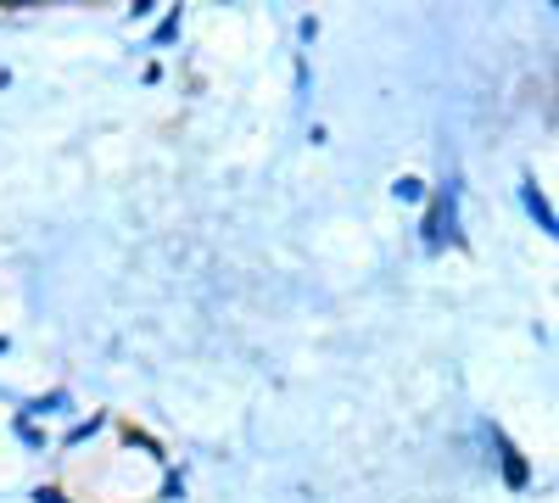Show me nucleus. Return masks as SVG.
<instances>
[{"mask_svg": "<svg viewBox=\"0 0 559 503\" xmlns=\"http://www.w3.org/2000/svg\"><path fill=\"white\" fill-rule=\"evenodd\" d=\"M521 202H526V213L537 218V230H543V236H554V230H559V218H554V207L543 202V191H537V179H526V185H521Z\"/></svg>", "mask_w": 559, "mask_h": 503, "instance_id": "nucleus-1", "label": "nucleus"}, {"mask_svg": "<svg viewBox=\"0 0 559 503\" xmlns=\"http://www.w3.org/2000/svg\"><path fill=\"white\" fill-rule=\"evenodd\" d=\"M442 236H453V191L437 196V207L426 218V247H442Z\"/></svg>", "mask_w": 559, "mask_h": 503, "instance_id": "nucleus-2", "label": "nucleus"}, {"mask_svg": "<svg viewBox=\"0 0 559 503\" xmlns=\"http://www.w3.org/2000/svg\"><path fill=\"white\" fill-rule=\"evenodd\" d=\"M498 447H503V481H509V487H515V492H521V487L532 481V465H526V459H521V453H515V447H509L503 436H498Z\"/></svg>", "mask_w": 559, "mask_h": 503, "instance_id": "nucleus-3", "label": "nucleus"}, {"mask_svg": "<svg viewBox=\"0 0 559 503\" xmlns=\"http://www.w3.org/2000/svg\"><path fill=\"white\" fill-rule=\"evenodd\" d=\"M392 196H397V202H426V185H419L414 173H403L397 185H392Z\"/></svg>", "mask_w": 559, "mask_h": 503, "instance_id": "nucleus-4", "label": "nucleus"}, {"mask_svg": "<svg viewBox=\"0 0 559 503\" xmlns=\"http://www.w3.org/2000/svg\"><path fill=\"white\" fill-rule=\"evenodd\" d=\"M96 431H102V420H90V426H73V431H68V447H73V442H90Z\"/></svg>", "mask_w": 559, "mask_h": 503, "instance_id": "nucleus-5", "label": "nucleus"}, {"mask_svg": "<svg viewBox=\"0 0 559 503\" xmlns=\"http://www.w3.org/2000/svg\"><path fill=\"white\" fill-rule=\"evenodd\" d=\"M174 34H179V12H168V17H163V28H157V45H168Z\"/></svg>", "mask_w": 559, "mask_h": 503, "instance_id": "nucleus-6", "label": "nucleus"}, {"mask_svg": "<svg viewBox=\"0 0 559 503\" xmlns=\"http://www.w3.org/2000/svg\"><path fill=\"white\" fill-rule=\"evenodd\" d=\"M34 503H68V498H62L57 487H39V492H34Z\"/></svg>", "mask_w": 559, "mask_h": 503, "instance_id": "nucleus-7", "label": "nucleus"}]
</instances>
